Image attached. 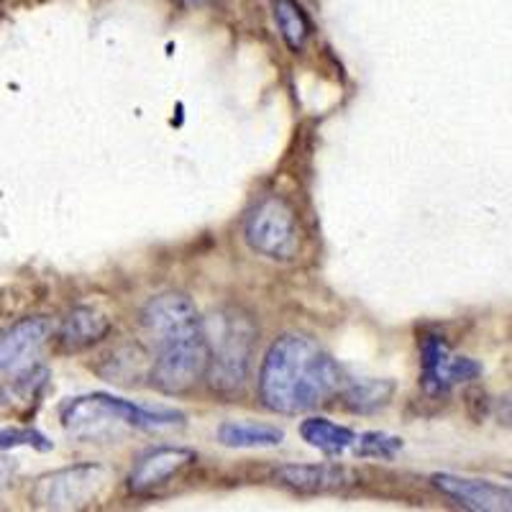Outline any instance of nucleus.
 <instances>
[{
  "label": "nucleus",
  "mask_w": 512,
  "mask_h": 512,
  "mask_svg": "<svg viewBox=\"0 0 512 512\" xmlns=\"http://www.w3.org/2000/svg\"><path fill=\"white\" fill-rule=\"evenodd\" d=\"M218 441L226 448H277L285 441V431L254 420H226L218 425Z\"/></svg>",
  "instance_id": "nucleus-13"
},
{
  "label": "nucleus",
  "mask_w": 512,
  "mask_h": 512,
  "mask_svg": "<svg viewBox=\"0 0 512 512\" xmlns=\"http://www.w3.org/2000/svg\"><path fill=\"white\" fill-rule=\"evenodd\" d=\"M392 395H395V382L390 379H354L341 390L344 408L356 415L379 413L390 405Z\"/></svg>",
  "instance_id": "nucleus-14"
},
{
  "label": "nucleus",
  "mask_w": 512,
  "mask_h": 512,
  "mask_svg": "<svg viewBox=\"0 0 512 512\" xmlns=\"http://www.w3.org/2000/svg\"><path fill=\"white\" fill-rule=\"evenodd\" d=\"M62 425L72 436L98 441V438L116 436L123 428H136V431L175 428V425H185V415L159 408V405L149 408V405H136L131 400L95 392V395H82L64 402Z\"/></svg>",
  "instance_id": "nucleus-3"
},
{
  "label": "nucleus",
  "mask_w": 512,
  "mask_h": 512,
  "mask_svg": "<svg viewBox=\"0 0 512 512\" xmlns=\"http://www.w3.org/2000/svg\"><path fill=\"white\" fill-rule=\"evenodd\" d=\"M18 472V464L13 459H6V456H0V487H6Z\"/></svg>",
  "instance_id": "nucleus-19"
},
{
  "label": "nucleus",
  "mask_w": 512,
  "mask_h": 512,
  "mask_svg": "<svg viewBox=\"0 0 512 512\" xmlns=\"http://www.w3.org/2000/svg\"><path fill=\"white\" fill-rule=\"evenodd\" d=\"M16 446H29L36 451H52V441L36 428H3L0 431V448H16Z\"/></svg>",
  "instance_id": "nucleus-18"
},
{
  "label": "nucleus",
  "mask_w": 512,
  "mask_h": 512,
  "mask_svg": "<svg viewBox=\"0 0 512 512\" xmlns=\"http://www.w3.org/2000/svg\"><path fill=\"white\" fill-rule=\"evenodd\" d=\"M208 372L205 379L218 395H233L246 384L254 364L259 328L241 308H221L205 320Z\"/></svg>",
  "instance_id": "nucleus-4"
},
{
  "label": "nucleus",
  "mask_w": 512,
  "mask_h": 512,
  "mask_svg": "<svg viewBox=\"0 0 512 512\" xmlns=\"http://www.w3.org/2000/svg\"><path fill=\"white\" fill-rule=\"evenodd\" d=\"M185 3H190V6H213L216 0H185Z\"/></svg>",
  "instance_id": "nucleus-20"
},
{
  "label": "nucleus",
  "mask_w": 512,
  "mask_h": 512,
  "mask_svg": "<svg viewBox=\"0 0 512 512\" xmlns=\"http://www.w3.org/2000/svg\"><path fill=\"white\" fill-rule=\"evenodd\" d=\"M111 328V320L105 318L98 308L77 305L59 323L57 341L64 351H82L108 338Z\"/></svg>",
  "instance_id": "nucleus-12"
},
{
  "label": "nucleus",
  "mask_w": 512,
  "mask_h": 512,
  "mask_svg": "<svg viewBox=\"0 0 512 512\" xmlns=\"http://www.w3.org/2000/svg\"><path fill=\"white\" fill-rule=\"evenodd\" d=\"M344 387L331 354L305 333H285L267 349L256 377L259 400L280 415H300L326 405Z\"/></svg>",
  "instance_id": "nucleus-1"
},
{
  "label": "nucleus",
  "mask_w": 512,
  "mask_h": 512,
  "mask_svg": "<svg viewBox=\"0 0 512 512\" xmlns=\"http://www.w3.org/2000/svg\"><path fill=\"white\" fill-rule=\"evenodd\" d=\"M420 387L428 397L448 395V390L459 382L479 377L482 367L466 356H451L448 344L438 333H420Z\"/></svg>",
  "instance_id": "nucleus-8"
},
{
  "label": "nucleus",
  "mask_w": 512,
  "mask_h": 512,
  "mask_svg": "<svg viewBox=\"0 0 512 512\" xmlns=\"http://www.w3.org/2000/svg\"><path fill=\"white\" fill-rule=\"evenodd\" d=\"M272 13L274 24L280 29L282 41L290 47V52H303L313 34L308 11L297 0H272Z\"/></svg>",
  "instance_id": "nucleus-16"
},
{
  "label": "nucleus",
  "mask_w": 512,
  "mask_h": 512,
  "mask_svg": "<svg viewBox=\"0 0 512 512\" xmlns=\"http://www.w3.org/2000/svg\"><path fill=\"white\" fill-rule=\"evenodd\" d=\"M198 461L195 451L185 446H157L136 459L128 474V492L134 497H146L162 489L175 477H180L187 466Z\"/></svg>",
  "instance_id": "nucleus-9"
},
{
  "label": "nucleus",
  "mask_w": 512,
  "mask_h": 512,
  "mask_svg": "<svg viewBox=\"0 0 512 512\" xmlns=\"http://www.w3.org/2000/svg\"><path fill=\"white\" fill-rule=\"evenodd\" d=\"M433 487L472 512H512V487L487 482V479L456 477V474H433Z\"/></svg>",
  "instance_id": "nucleus-10"
},
{
  "label": "nucleus",
  "mask_w": 512,
  "mask_h": 512,
  "mask_svg": "<svg viewBox=\"0 0 512 512\" xmlns=\"http://www.w3.org/2000/svg\"><path fill=\"white\" fill-rule=\"evenodd\" d=\"M300 436L308 446L318 448L320 454L341 456L356 443V433L346 425H338L328 418H308L300 425Z\"/></svg>",
  "instance_id": "nucleus-15"
},
{
  "label": "nucleus",
  "mask_w": 512,
  "mask_h": 512,
  "mask_svg": "<svg viewBox=\"0 0 512 512\" xmlns=\"http://www.w3.org/2000/svg\"><path fill=\"white\" fill-rule=\"evenodd\" d=\"M141 320L157 346L152 387L169 397L187 395L208 372L205 320L195 303L185 292H159L144 305Z\"/></svg>",
  "instance_id": "nucleus-2"
},
{
  "label": "nucleus",
  "mask_w": 512,
  "mask_h": 512,
  "mask_svg": "<svg viewBox=\"0 0 512 512\" xmlns=\"http://www.w3.org/2000/svg\"><path fill=\"white\" fill-rule=\"evenodd\" d=\"M274 482L295 495H333L354 482V474L341 464H285L274 469Z\"/></svg>",
  "instance_id": "nucleus-11"
},
{
  "label": "nucleus",
  "mask_w": 512,
  "mask_h": 512,
  "mask_svg": "<svg viewBox=\"0 0 512 512\" xmlns=\"http://www.w3.org/2000/svg\"><path fill=\"white\" fill-rule=\"evenodd\" d=\"M52 338V323L41 315L21 318L0 333V390L36 377L41 356Z\"/></svg>",
  "instance_id": "nucleus-6"
},
{
  "label": "nucleus",
  "mask_w": 512,
  "mask_h": 512,
  "mask_svg": "<svg viewBox=\"0 0 512 512\" xmlns=\"http://www.w3.org/2000/svg\"><path fill=\"white\" fill-rule=\"evenodd\" d=\"M244 241L254 254L272 262H295L303 251V226L295 205L282 195H264L251 205L244 221Z\"/></svg>",
  "instance_id": "nucleus-5"
},
{
  "label": "nucleus",
  "mask_w": 512,
  "mask_h": 512,
  "mask_svg": "<svg viewBox=\"0 0 512 512\" xmlns=\"http://www.w3.org/2000/svg\"><path fill=\"white\" fill-rule=\"evenodd\" d=\"M354 454L359 459H382V461H392L397 454L402 451V438L397 436H387V433H361L356 436Z\"/></svg>",
  "instance_id": "nucleus-17"
},
{
  "label": "nucleus",
  "mask_w": 512,
  "mask_h": 512,
  "mask_svg": "<svg viewBox=\"0 0 512 512\" xmlns=\"http://www.w3.org/2000/svg\"><path fill=\"white\" fill-rule=\"evenodd\" d=\"M108 472L100 464H77L44 474L31 489V502L44 510H80L100 497Z\"/></svg>",
  "instance_id": "nucleus-7"
}]
</instances>
